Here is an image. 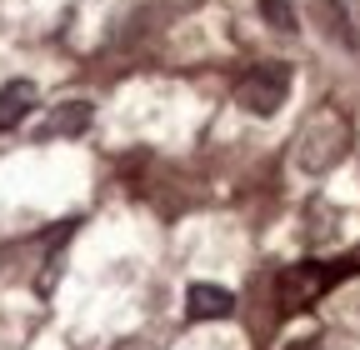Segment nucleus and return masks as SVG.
Masks as SVG:
<instances>
[{"instance_id": "39448f33", "label": "nucleus", "mask_w": 360, "mask_h": 350, "mask_svg": "<svg viewBox=\"0 0 360 350\" xmlns=\"http://www.w3.org/2000/svg\"><path fill=\"white\" fill-rule=\"evenodd\" d=\"M30 110H35V85L30 80H11L6 91H0V130H15Z\"/></svg>"}, {"instance_id": "f03ea898", "label": "nucleus", "mask_w": 360, "mask_h": 350, "mask_svg": "<svg viewBox=\"0 0 360 350\" xmlns=\"http://www.w3.org/2000/svg\"><path fill=\"white\" fill-rule=\"evenodd\" d=\"M350 271H360L355 260H335V266H321V260H300V266H285L276 290H281V311H310L315 300H321L335 280H345Z\"/></svg>"}, {"instance_id": "0eeeda50", "label": "nucleus", "mask_w": 360, "mask_h": 350, "mask_svg": "<svg viewBox=\"0 0 360 350\" xmlns=\"http://www.w3.org/2000/svg\"><path fill=\"white\" fill-rule=\"evenodd\" d=\"M85 125H90V105L85 101H65L51 120H45V136H80Z\"/></svg>"}, {"instance_id": "6e6552de", "label": "nucleus", "mask_w": 360, "mask_h": 350, "mask_svg": "<svg viewBox=\"0 0 360 350\" xmlns=\"http://www.w3.org/2000/svg\"><path fill=\"white\" fill-rule=\"evenodd\" d=\"M260 15L276 25V30H295V15H290L285 0H260Z\"/></svg>"}, {"instance_id": "f257e3e1", "label": "nucleus", "mask_w": 360, "mask_h": 350, "mask_svg": "<svg viewBox=\"0 0 360 350\" xmlns=\"http://www.w3.org/2000/svg\"><path fill=\"white\" fill-rule=\"evenodd\" d=\"M350 150V115L340 105H321L295 136V165L305 175H326L330 165H340Z\"/></svg>"}, {"instance_id": "1a4fd4ad", "label": "nucleus", "mask_w": 360, "mask_h": 350, "mask_svg": "<svg viewBox=\"0 0 360 350\" xmlns=\"http://www.w3.org/2000/svg\"><path fill=\"white\" fill-rule=\"evenodd\" d=\"M285 350H321V345H315V340H290Z\"/></svg>"}, {"instance_id": "7ed1b4c3", "label": "nucleus", "mask_w": 360, "mask_h": 350, "mask_svg": "<svg viewBox=\"0 0 360 350\" xmlns=\"http://www.w3.org/2000/svg\"><path fill=\"white\" fill-rule=\"evenodd\" d=\"M290 96V65L285 60H265V65H250L240 80H236V101L250 110V115H276Z\"/></svg>"}, {"instance_id": "20e7f679", "label": "nucleus", "mask_w": 360, "mask_h": 350, "mask_svg": "<svg viewBox=\"0 0 360 350\" xmlns=\"http://www.w3.org/2000/svg\"><path fill=\"white\" fill-rule=\"evenodd\" d=\"M231 311H236V295L225 290V285L195 280V285L186 290V316H191V320H225Z\"/></svg>"}, {"instance_id": "423d86ee", "label": "nucleus", "mask_w": 360, "mask_h": 350, "mask_svg": "<svg viewBox=\"0 0 360 350\" xmlns=\"http://www.w3.org/2000/svg\"><path fill=\"white\" fill-rule=\"evenodd\" d=\"M315 20H321V30L335 40V46H345V51H355V30H350V20H345V11H340V0H315Z\"/></svg>"}]
</instances>
